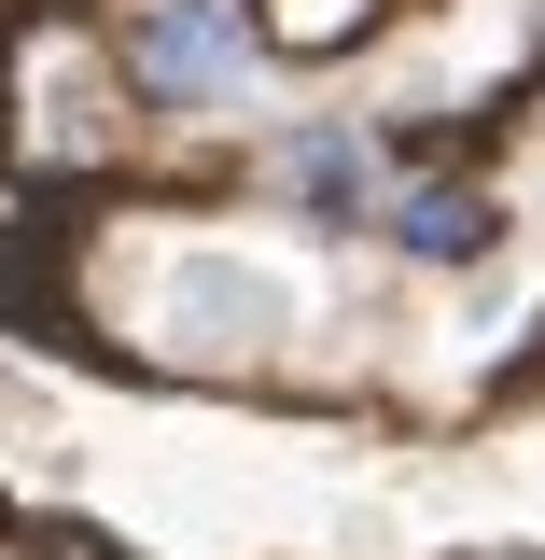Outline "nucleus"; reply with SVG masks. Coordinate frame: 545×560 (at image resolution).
I'll list each match as a JSON object with an SVG mask.
<instances>
[{
    "instance_id": "nucleus-1",
    "label": "nucleus",
    "mask_w": 545,
    "mask_h": 560,
    "mask_svg": "<svg viewBox=\"0 0 545 560\" xmlns=\"http://www.w3.org/2000/svg\"><path fill=\"white\" fill-rule=\"evenodd\" d=\"M127 70H140L154 113H224L252 84V28H238V0H140L127 14Z\"/></svg>"
},
{
    "instance_id": "nucleus-2",
    "label": "nucleus",
    "mask_w": 545,
    "mask_h": 560,
    "mask_svg": "<svg viewBox=\"0 0 545 560\" xmlns=\"http://www.w3.org/2000/svg\"><path fill=\"white\" fill-rule=\"evenodd\" d=\"M168 337H182V350H252V337H280V280H252V267H182V280H168Z\"/></svg>"
},
{
    "instance_id": "nucleus-3",
    "label": "nucleus",
    "mask_w": 545,
    "mask_h": 560,
    "mask_svg": "<svg viewBox=\"0 0 545 560\" xmlns=\"http://www.w3.org/2000/svg\"><path fill=\"white\" fill-rule=\"evenodd\" d=\"M489 224H503V210H489L476 183H406V197L378 210V238H392V253H419V267H476Z\"/></svg>"
},
{
    "instance_id": "nucleus-4",
    "label": "nucleus",
    "mask_w": 545,
    "mask_h": 560,
    "mask_svg": "<svg viewBox=\"0 0 545 560\" xmlns=\"http://www.w3.org/2000/svg\"><path fill=\"white\" fill-rule=\"evenodd\" d=\"M364 183H378V154L349 127H294L280 140V197L308 210V224H364Z\"/></svg>"
}]
</instances>
